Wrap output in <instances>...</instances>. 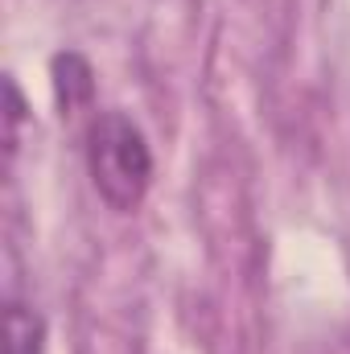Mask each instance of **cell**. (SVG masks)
<instances>
[{
    "label": "cell",
    "instance_id": "cell-2",
    "mask_svg": "<svg viewBox=\"0 0 350 354\" xmlns=\"http://www.w3.org/2000/svg\"><path fill=\"white\" fill-rule=\"evenodd\" d=\"M4 354H46V317L17 297L4 305Z\"/></svg>",
    "mask_w": 350,
    "mask_h": 354
},
{
    "label": "cell",
    "instance_id": "cell-1",
    "mask_svg": "<svg viewBox=\"0 0 350 354\" xmlns=\"http://www.w3.org/2000/svg\"><path fill=\"white\" fill-rule=\"evenodd\" d=\"M87 174L99 189V198L120 214H132L145 202V194L153 185V149H149V140L132 115L99 111L91 120Z\"/></svg>",
    "mask_w": 350,
    "mask_h": 354
},
{
    "label": "cell",
    "instance_id": "cell-4",
    "mask_svg": "<svg viewBox=\"0 0 350 354\" xmlns=\"http://www.w3.org/2000/svg\"><path fill=\"white\" fill-rule=\"evenodd\" d=\"M21 91H17V83L8 79V149H17V124H21Z\"/></svg>",
    "mask_w": 350,
    "mask_h": 354
},
{
    "label": "cell",
    "instance_id": "cell-3",
    "mask_svg": "<svg viewBox=\"0 0 350 354\" xmlns=\"http://www.w3.org/2000/svg\"><path fill=\"white\" fill-rule=\"evenodd\" d=\"M91 66L79 58V54H58L54 58V91H58V103L66 111H75L79 103L91 99Z\"/></svg>",
    "mask_w": 350,
    "mask_h": 354
}]
</instances>
